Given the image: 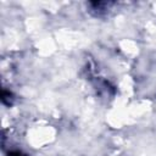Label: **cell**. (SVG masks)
I'll use <instances>...</instances> for the list:
<instances>
[{
  "instance_id": "obj_1",
  "label": "cell",
  "mask_w": 156,
  "mask_h": 156,
  "mask_svg": "<svg viewBox=\"0 0 156 156\" xmlns=\"http://www.w3.org/2000/svg\"><path fill=\"white\" fill-rule=\"evenodd\" d=\"M9 156H28V155L23 154V152L20 151V150H15V151H10V152H9Z\"/></svg>"
}]
</instances>
